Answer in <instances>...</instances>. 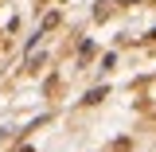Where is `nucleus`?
<instances>
[{"label":"nucleus","mask_w":156,"mask_h":152,"mask_svg":"<svg viewBox=\"0 0 156 152\" xmlns=\"http://www.w3.org/2000/svg\"><path fill=\"white\" fill-rule=\"evenodd\" d=\"M20 152H35V148H20Z\"/></svg>","instance_id":"obj_1"}]
</instances>
